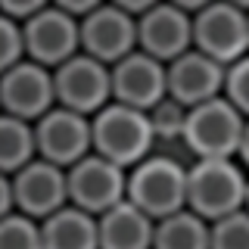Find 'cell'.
<instances>
[{
    "label": "cell",
    "instance_id": "1",
    "mask_svg": "<svg viewBox=\"0 0 249 249\" xmlns=\"http://www.w3.org/2000/svg\"><path fill=\"white\" fill-rule=\"evenodd\" d=\"M62 206H69V168L37 156L25 168L0 175V215L22 212L44 221Z\"/></svg>",
    "mask_w": 249,
    "mask_h": 249
},
{
    "label": "cell",
    "instance_id": "2",
    "mask_svg": "<svg viewBox=\"0 0 249 249\" xmlns=\"http://www.w3.org/2000/svg\"><path fill=\"white\" fill-rule=\"evenodd\" d=\"M249 171L240 159H196L187 165V209L218 221L246 209Z\"/></svg>",
    "mask_w": 249,
    "mask_h": 249
},
{
    "label": "cell",
    "instance_id": "3",
    "mask_svg": "<svg viewBox=\"0 0 249 249\" xmlns=\"http://www.w3.org/2000/svg\"><path fill=\"white\" fill-rule=\"evenodd\" d=\"M93 124V153L106 156L109 162L122 168H134L146 156H153L156 131L150 122V112L124 103H109L97 115H90Z\"/></svg>",
    "mask_w": 249,
    "mask_h": 249
},
{
    "label": "cell",
    "instance_id": "4",
    "mask_svg": "<svg viewBox=\"0 0 249 249\" xmlns=\"http://www.w3.org/2000/svg\"><path fill=\"white\" fill-rule=\"evenodd\" d=\"M246 131V115L228 97L206 100L187 109L184 140L181 143L196 159H237Z\"/></svg>",
    "mask_w": 249,
    "mask_h": 249
},
{
    "label": "cell",
    "instance_id": "5",
    "mask_svg": "<svg viewBox=\"0 0 249 249\" xmlns=\"http://www.w3.org/2000/svg\"><path fill=\"white\" fill-rule=\"evenodd\" d=\"M128 199L150 218H168L187 209V165L165 153H153L128 171Z\"/></svg>",
    "mask_w": 249,
    "mask_h": 249
},
{
    "label": "cell",
    "instance_id": "6",
    "mask_svg": "<svg viewBox=\"0 0 249 249\" xmlns=\"http://www.w3.org/2000/svg\"><path fill=\"white\" fill-rule=\"evenodd\" d=\"M53 81H56V106L75 109L81 115H97L103 106L112 103V66L84 50L53 69Z\"/></svg>",
    "mask_w": 249,
    "mask_h": 249
},
{
    "label": "cell",
    "instance_id": "7",
    "mask_svg": "<svg viewBox=\"0 0 249 249\" xmlns=\"http://www.w3.org/2000/svg\"><path fill=\"white\" fill-rule=\"evenodd\" d=\"M193 47L221 66H233L249 53V13L228 0H215L193 16Z\"/></svg>",
    "mask_w": 249,
    "mask_h": 249
},
{
    "label": "cell",
    "instance_id": "8",
    "mask_svg": "<svg viewBox=\"0 0 249 249\" xmlns=\"http://www.w3.org/2000/svg\"><path fill=\"white\" fill-rule=\"evenodd\" d=\"M128 199V168L109 162L106 156L90 153L69 168V202L90 215H103Z\"/></svg>",
    "mask_w": 249,
    "mask_h": 249
},
{
    "label": "cell",
    "instance_id": "9",
    "mask_svg": "<svg viewBox=\"0 0 249 249\" xmlns=\"http://www.w3.org/2000/svg\"><path fill=\"white\" fill-rule=\"evenodd\" d=\"M35 134H37V156L59 168H72L75 162L93 153L90 115H81L66 106H53L44 119H37Z\"/></svg>",
    "mask_w": 249,
    "mask_h": 249
},
{
    "label": "cell",
    "instance_id": "10",
    "mask_svg": "<svg viewBox=\"0 0 249 249\" xmlns=\"http://www.w3.org/2000/svg\"><path fill=\"white\" fill-rule=\"evenodd\" d=\"M0 103L3 115H16L25 122H37L56 106V81L53 69L41 62H19L13 69H3L0 75Z\"/></svg>",
    "mask_w": 249,
    "mask_h": 249
},
{
    "label": "cell",
    "instance_id": "11",
    "mask_svg": "<svg viewBox=\"0 0 249 249\" xmlns=\"http://www.w3.org/2000/svg\"><path fill=\"white\" fill-rule=\"evenodd\" d=\"M25 25V44H28V59L41 62L47 69H56L75 53H81V19L59 6H47L35 13Z\"/></svg>",
    "mask_w": 249,
    "mask_h": 249
},
{
    "label": "cell",
    "instance_id": "12",
    "mask_svg": "<svg viewBox=\"0 0 249 249\" xmlns=\"http://www.w3.org/2000/svg\"><path fill=\"white\" fill-rule=\"evenodd\" d=\"M168 97V66L143 50L128 53L112 66V100L150 112Z\"/></svg>",
    "mask_w": 249,
    "mask_h": 249
},
{
    "label": "cell",
    "instance_id": "13",
    "mask_svg": "<svg viewBox=\"0 0 249 249\" xmlns=\"http://www.w3.org/2000/svg\"><path fill=\"white\" fill-rule=\"evenodd\" d=\"M81 50L106 66H115L137 50V16L106 0L81 19Z\"/></svg>",
    "mask_w": 249,
    "mask_h": 249
},
{
    "label": "cell",
    "instance_id": "14",
    "mask_svg": "<svg viewBox=\"0 0 249 249\" xmlns=\"http://www.w3.org/2000/svg\"><path fill=\"white\" fill-rule=\"evenodd\" d=\"M193 47V16L175 6L171 0H162L143 16H137V50L150 53L168 66Z\"/></svg>",
    "mask_w": 249,
    "mask_h": 249
},
{
    "label": "cell",
    "instance_id": "15",
    "mask_svg": "<svg viewBox=\"0 0 249 249\" xmlns=\"http://www.w3.org/2000/svg\"><path fill=\"white\" fill-rule=\"evenodd\" d=\"M224 84H228V66H221L196 47L168 62V97L187 109L221 97Z\"/></svg>",
    "mask_w": 249,
    "mask_h": 249
},
{
    "label": "cell",
    "instance_id": "16",
    "mask_svg": "<svg viewBox=\"0 0 249 249\" xmlns=\"http://www.w3.org/2000/svg\"><path fill=\"white\" fill-rule=\"evenodd\" d=\"M156 218L131 199H122L100 215V249H153Z\"/></svg>",
    "mask_w": 249,
    "mask_h": 249
},
{
    "label": "cell",
    "instance_id": "17",
    "mask_svg": "<svg viewBox=\"0 0 249 249\" xmlns=\"http://www.w3.org/2000/svg\"><path fill=\"white\" fill-rule=\"evenodd\" d=\"M44 249H100V218L78 206H62L41 221Z\"/></svg>",
    "mask_w": 249,
    "mask_h": 249
},
{
    "label": "cell",
    "instance_id": "18",
    "mask_svg": "<svg viewBox=\"0 0 249 249\" xmlns=\"http://www.w3.org/2000/svg\"><path fill=\"white\" fill-rule=\"evenodd\" d=\"M153 249H212V221L190 209L159 218Z\"/></svg>",
    "mask_w": 249,
    "mask_h": 249
},
{
    "label": "cell",
    "instance_id": "19",
    "mask_svg": "<svg viewBox=\"0 0 249 249\" xmlns=\"http://www.w3.org/2000/svg\"><path fill=\"white\" fill-rule=\"evenodd\" d=\"M37 159V134L35 122L3 115L0 119V171L13 175V171L25 168L28 162Z\"/></svg>",
    "mask_w": 249,
    "mask_h": 249
},
{
    "label": "cell",
    "instance_id": "20",
    "mask_svg": "<svg viewBox=\"0 0 249 249\" xmlns=\"http://www.w3.org/2000/svg\"><path fill=\"white\" fill-rule=\"evenodd\" d=\"M0 249H44V231L37 218L10 212L0 218Z\"/></svg>",
    "mask_w": 249,
    "mask_h": 249
},
{
    "label": "cell",
    "instance_id": "21",
    "mask_svg": "<svg viewBox=\"0 0 249 249\" xmlns=\"http://www.w3.org/2000/svg\"><path fill=\"white\" fill-rule=\"evenodd\" d=\"M212 249H249V212L246 209L212 221Z\"/></svg>",
    "mask_w": 249,
    "mask_h": 249
},
{
    "label": "cell",
    "instance_id": "22",
    "mask_svg": "<svg viewBox=\"0 0 249 249\" xmlns=\"http://www.w3.org/2000/svg\"><path fill=\"white\" fill-rule=\"evenodd\" d=\"M150 122H153V131H156V140H184L187 106L165 97L159 106L150 109Z\"/></svg>",
    "mask_w": 249,
    "mask_h": 249
},
{
    "label": "cell",
    "instance_id": "23",
    "mask_svg": "<svg viewBox=\"0 0 249 249\" xmlns=\"http://www.w3.org/2000/svg\"><path fill=\"white\" fill-rule=\"evenodd\" d=\"M28 59V44H25V25L19 19L3 16L0 19V69H13Z\"/></svg>",
    "mask_w": 249,
    "mask_h": 249
},
{
    "label": "cell",
    "instance_id": "24",
    "mask_svg": "<svg viewBox=\"0 0 249 249\" xmlns=\"http://www.w3.org/2000/svg\"><path fill=\"white\" fill-rule=\"evenodd\" d=\"M224 97L249 119V53L228 66V84H224Z\"/></svg>",
    "mask_w": 249,
    "mask_h": 249
},
{
    "label": "cell",
    "instance_id": "25",
    "mask_svg": "<svg viewBox=\"0 0 249 249\" xmlns=\"http://www.w3.org/2000/svg\"><path fill=\"white\" fill-rule=\"evenodd\" d=\"M50 3H53V0H0V6H3V16H10V19H19V22L31 19L35 13L47 10Z\"/></svg>",
    "mask_w": 249,
    "mask_h": 249
},
{
    "label": "cell",
    "instance_id": "26",
    "mask_svg": "<svg viewBox=\"0 0 249 249\" xmlns=\"http://www.w3.org/2000/svg\"><path fill=\"white\" fill-rule=\"evenodd\" d=\"M103 3H106V0H53V6H59V10L78 16V19H84L88 13H93L97 6H103Z\"/></svg>",
    "mask_w": 249,
    "mask_h": 249
},
{
    "label": "cell",
    "instance_id": "27",
    "mask_svg": "<svg viewBox=\"0 0 249 249\" xmlns=\"http://www.w3.org/2000/svg\"><path fill=\"white\" fill-rule=\"evenodd\" d=\"M109 3L122 6V10H128L131 16H143L146 10H153L156 3H162V0H109Z\"/></svg>",
    "mask_w": 249,
    "mask_h": 249
},
{
    "label": "cell",
    "instance_id": "28",
    "mask_svg": "<svg viewBox=\"0 0 249 249\" xmlns=\"http://www.w3.org/2000/svg\"><path fill=\"white\" fill-rule=\"evenodd\" d=\"M175 6H181V10H187L190 16H196L199 10H206L209 3H215V0H171Z\"/></svg>",
    "mask_w": 249,
    "mask_h": 249
},
{
    "label": "cell",
    "instance_id": "29",
    "mask_svg": "<svg viewBox=\"0 0 249 249\" xmlns=\"http://www.w3.org/2000/svg\"><path fill=\"white\" fill-rule=\"evenodd\" d=\"M240 165L249 171V119H246V131H243V143H240V153H237Z\"/></svg>",
    "mask_w": 249,
    "mask_h": 249
},
{
    "label": "cell",
    "instance_id": "30",
    "mask_svg": "<svg viewBox=\"0 0 249 249\" xmlns=\"http://www.w3.org/2000/svg\"><path fill=\"white\" fill-rule=\"evenodd\" d=\"M228 3H233V6H240V10L249 13V0H228Z\"/></svg>",
    "mask_w": 249,
    "mask_h": 249
},
{
    "label": "cell",
    "instance_id": "31",
    "mask_svg": "<svg viewBox=\"0 0 249 249\" xmlns=\"http://www.w3.org/2000/svg\"><path fill=\"white\" fill-rule=\"evenodd\" d=\"M246 212H249V190H246Z\"/></svg>",
    "mask_w": 249,
    "mask_h": 249
}]
</instances>
